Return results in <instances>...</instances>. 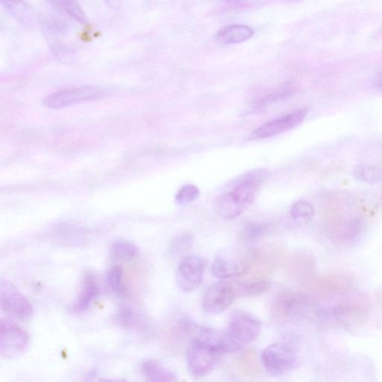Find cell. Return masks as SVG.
Listing matches in <instances>:
<instances>
[{"label": "cell", "mask_w": 382, "mask_h": 382, "mask_svg": "<svg viewBox=\"0 0 382 382\" xmlns=\"http://www.w3.org/2000/svg\"><path fill=\"white\" fill-rule=\"evenodd\" d=\"M224 353H227L224 333L207 327H194L186 351L190 375L196 379L206 377L216 367Z\"/></svg>", "instance_id": "cell-1"}, {"label": "cell", "mask_w": 382, "mask_h": 382, "mask_svg": "<svg viewBox=\"0 0 382 382\" xmlns=\"http://www.w3.org/2000/svg\"><path fill=\"white\" fill-rule=\"evenodd\" d=\"M264 177L265 171H254L239 178L228 192L221 194L213 202L218 215L225 220L239 218L253 204Z\"/></svg>", "instance_id": "cell-2"}, {"label": "cell", "mask_w": 382, "mask_h": 382, "mask_svg": "<svg viewBox=\"0 0 382 382\" xmlns=\"http://www.w3.org/2000/svg\"><path fill=\"white\" fill-rule=\"evenodd\" d=\"M262 323L249 313L237 311L232 313L224 344L227 353L238 352L254 342L260 335Z\"/></svg>", "instance_id": "cell-3"}, {"label": "cell", "mask_w": 382, "mask_h": 382, "mask_svg": "<svg viewBox=\"0 0 382 382\" xmlns=\"http://www.w3.org/2000/svg\"><path fill=\"white\" fill-rule=\"evenodd\" d=\"M262 362L269 375L280 377L296 367L298 358L291 347L284 344L275 343L267 346L262 352Z\"/></svg>", "instance_id": "cell-4"}, {"label": "cell", "mask_w": 382, "mask_h": 382, "mask_svg": "<svg viewBox=\"0 0 382 382\" xmlns=\"http://www.w3.org/2000/svg\"><path fill=\"white\" fill-rule=\"evenodd\" d=\"M332 313L334 319L345 328L362 327L369 317L368 299L364 296H351L337 305Z\"/></svg>", "instance_id": "cell-5"}, {"label": "cell", "mask_w": 382, "mask_h": 382, "mask_svg": "<svg viewBox=\"0 0 382 382\" xmlns=\"http://www.w3.org/2000/svg\"><path fill=\"white\" fill-rule=\"evenodd\" d=\"M29 343V334L16 323L2 319L0 323V355L13 359L25 353Z\"/></svg>", "instance_id": "cell-6"}, {"label": "cell", "mask_w": 382, "mask_h": 382, "mask_svg": "<svg viewBox=\"0 0 382 382\" xmlns=\"http://www.w3.org/2000/svg\"><path fill=\"white\" fill-rule=\"evenodd\" d=\"M0 306L1 310L22 320H27L34 316V309L28 299L8 280L0 284Z\"/></svg>", "instance_id": "cell-7"}, {"label": "cell", "mask_w": 382, "mask_h": 382, "mask_svg": "<svg viewBox=\"0 0 382 382\" xmlns=\"http://www.w3.org/2000/svg\"><path fill=\"white\" fill-rule=\"evenodd\" d=\"M238 297L239 286L221 281L206 291L202 298V309L208 313L219 314L229 309Z\"/></svg>", "instance_id": "cell-8"}, {"label": "cell", "mask_w": 382, "mask_h": 382, "mask_svg": "<svg viewBox=\"0 0 382 382\" xmlns=\"http://www.w3.org/2000/svg\"><path fill=\"white\" fill-rule=\"evenodd\" d=\"M206 268L204 258L190 255L183 258L177 269L176 282L179 288L192 293L201 285Z\"/></svg>", "instance_id": "cell-9"}, {"label": "cell", "mask_w": 382, "mask_h": 382, "mask_svg": "<svg viewBox=\"0 0 382 382\" xmlns=\"http://www.w3.org/2000/svg\"><path fill=\"white\" fill-rule=\"evenodd\" d=\"M308 113L306 108L292 111L282 118L269 121L250 134V140H262L278 136L297 127L305 120Z\"/></svg>", "instance_id": "cell-10"}, {"label": "cell", "mask_w": 382, "mask_h": 382, "mask_svg": "<svg viewBox=\"0 0 382 382\" xmlns=\"http://www.w3.org/2000/svg\"><path fill=\"white\" fill-rule=\"evenodd\" d=\"M104 92L93 87H70L53 93L44 98L43 105L59 109L83 102V101L102 97Z\"/></svg>", "instance_id": "cell-11"}, {"label": "cell", "mask_w": 382, "mask_h": 382, "mask_svg": "<svg viewBox=\"0 0 382 382\" xmlns=\"http://www.w3.org/2000/svg\"><path fill=\"white\" fill-rule=\"evenodd\" d=\"M250 264L244 260L218 256L211 265V274L219 279L239 277L248 273Z\"/></svg>", "instance_id": "cell-12"}, {"label": "cell", "mask_w": 382, "mask_h": 382, "mask_svg": "<svg viewBox=\"0 0 382 382\" xmlns=\"http://www.w3.org/2000/svg\"><path fill=\"white\" fill-rule=\"evenodd\" d=\"M320 293L325 295H346L352 288V277L343 271H333L318 282Z\"/></svg>", "instance_id": "cell-13"}, {"label": "cell", "mask_w": 382, "mask_h": 382, "mask_svg": "<svg viewBox=\"0 0 382 382\" xmlns=\"http://www.w3.org/2000/svg\"><path fill=\"white\" fill-rule=\"evenodd\" d=\"M274 305V311L278 317L288 319L298 316L306 305V301L295 292L287 291L277 297Z\"/></svg>", "instance_id": "cell-14"}, {"label": "cell", "mask_w": 382, "mask_h": 382, "mask_svg": "<svg viewBox=\"0 0 382 382\" xmlns=\"http://www.w3.org/2000/svg\"><path fill=\"white\" fill-rule=\"evenodd\" d=\"M254 33L249 27L232 24L220 29L217 33L216 40L223 45L240 43L250 39Z\"/></svg>", "instance_id": "cell-15"}, {"label": "cell", "mask_w": 382, "mask_h": 382, "mask_svg": "<svg viewBox=\"0 0 382 382\" xmlns=\"http://www.w3.org/2000/svg\"><path fill=\"white\" fill-rule=\"evenodd\" d=\"M141 372L146 380L149 381H177L176 374L171 370L155 359H148V360L143 361L141 365Z\"/></svg>", "instance_id": "cell-16"}, {"label": "cell", "mask_w": 382, "mask_h": 382, "mask_svg": "<svg viewBox=\"0 0 382 382\" xmlns=\"http://www.w3.org/2000/svg\"><path fill=\"white\" fill-rule=\"evenodd\" d=\"M99 295V288L96 279L90 272L85 274L80 296L75 302L73 309L76 312H83L87 309L93 300Z\"/></svg>", "instance_id": "cell-17"}, {"label": "cell", "mask_w": 382, "mask_h": 382, "mask_svg": "<svg viewBox=\"0 0 382 382\" xmlns=\"http://www.w3.org/2000/svg\"><path fill=\"white\" fill-rule=\"evenodd\" d=\"M110 254L120 260H131L139 255V247L128 241H116L110 246Z\"/></svg>", "instance_id": "cell-18"}, {"label": "cell", "mask_w": 382, "mask_h": 382, "mask_svg": "<svg viewBox=\"0 0 382 382\" xmlns=\"http://www.w3.org/2000/svg\"><path fill=\"white\" fill-rule=\"evenodd\" d=\"M354 175L358 181L364 183H376L382 182V171L375 166L358 165L355 168Z\"/></svg>", "instance_id": "cell-19"}, {"label": "cell", "mask_w": 382, "mask_h": 382, "mask_svg": "<svg viewBox=\"0 0 382 382\" xmlns=\"http://www.w3.org/2000/svg\"><path fill=\"white\" fill-rule=\"evenodd\" d=\"M271 288V283L266 280H257L254 282L239 286V297H252L262 295Z\"/></svg>", "instance_id": "cell-20"}, {"label": "cell", "mask_w": 382, "mask_h": 382, "mask_svg": "<svg viewBox=\"0 0 382 382\" xmlns=\"http://www.w3.org/2000/svg\"><path fill=\"white\" fill-rule=\"evenodd\" d=\"M313 206L305 200H299L290 209V217L297 221H309L314 216Z\"/></svg>", "instance_id": "cell-21"}, {"label": "cell", "mask_w": 382, "mask_h": 382, "mask_svg": "<svg viewBox=\"0 0 382 382\" xmlns=\"http://www.w3.org/2000/svg\"><path fill=\"white\" fill-rule=\"evenodd\" d=\"M107 281L111 288L117 294L122 295L127 293V287L123 283V269L120 266L116 265L109 269Z\"/></svg>", "instance_id": "cell-22"}, {"label": "cell", "mask_w": 382, "mask_h": 382, "mask_svg": "<svg viewBox=\"0 0 382 382\" xmlns=\"http://www.w3.org/2000/svg\"><path fill=\"white\" fill-rule=\"evenodd\" d=\"M265 231V227L260 223L247 225L240 233L241 240L245 243H254L260 240Z\"/></svg>", "instance_id": "cell-23"}, {"label": "cell", "mask_w": 382, "mask_h": 382, "mask_svg": "<svg viewBox=\"0 0 382 382\" xmlns=\"http://www.w3.org/2000/svg\"><path fill=\"white\" fill-rule=\"evenodd\" d=\"M200 195L199 190L194 185H186L179 189L175 199L178 205L185 206L195 201Z\"/></svg>", "instance_id": "cell-24"}, {"label": "cell", "mask_w": 382, "mask_h": 382, "mask_svg": "<svg viewBox=\"0 0 382 382\" xmlns=\"http://www.w3.org/2000/svg\"><path fill=\"white\" fill-rule=\"evenodd\" d=\"M116 320L121 327L129 329L136 323V316L131 309L122 308L117 313Z\"/></svg>", "instance_id": "cell-25"}, {"label": "cell", "mask_w": 382, "mask_h": 382, "mask_svg": "<svg viewBox=\"0 0 382 382\" xmlns=\"http://www.w3.org/2000/svg\"><path fill=\"white\" fill-rule=\"evenodd\" d=\"M50 1L62 9H64L66 13L71 14V16L77 19L82 17L80 8H78L74 0H50Z\"/></svg>", "instance_id": "cell-26"}, {"label": "cell", "mask_w": 382, "mask_h": 382, "mask_svg": "<svg viewBox=\"0 0 382 382\" xmlns=\"http://www.w3.org/2000/svg\"><path fill=\"white\" fill-rule=\"evenodd\" d=\"M223 1L232 3V4H239L243 1V0H223Z\"/></svg>", "instance_id": "cell-27"}, {"label": "cell", "mask_w": 382, "mask_h": 382, "mask_svg": "<svg viewBox=\"0 0 382 382\" xmlns=\"http://www.w3.org/2000/svg\"><path fill=\"white\" fill-rule=\"evenodd\" d=\"M376 87L379 88L380 90H382V75L379 78V80L376 83Z\"/></svg>", "instance_id": "cell-28"}]
</instances>
